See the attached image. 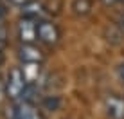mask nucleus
<instances>
[{
	"label": "nucleus",
	"mask_w": 124,
	"mask_h": 119,
	"mask_svg": "<svg viewBox=\"0 0 124 119\" xmlns=\"http://www.w3.org/2000/svg\"><path fill=\"white\" fill-rule=\"evenodd\" d=\"M31 81L27 79L23 69L20 67H13L7 74V81H6V94L7 97L15 103V101H20L25 97V92H27Z\"/></svg>",
	"instance_id": "1"
},
{
	"label": "nucleus",
	"mask_w": 124,
	"mask_h": 119,
	"mask_svg": "<svg viewBox=\"0 0 124 119\" xmlns=\"http://www.w3.org/2000/svg\"><path fill=\"white\" fill-rule=\"evenodd\" d=\"M20 13H22V16H25V18H32L36 22L45 20V16H47L45 6L41 2H38V0H29L23 6H20Z\"/></svg>",
	"instance_id": "7"
},
{
	"label": "nucleus",
	"mask_w": 124,
	"mask_h": 119,
	"mask_svg": "<svg viewBox=\"0 0 124 119\" xmlns=\"http://www.w3.org/2000/svg\"><path fill=\"white\" fill-rule=\"evenodd\" d=\"M59 105V99L58 97H52V96H47V97H43V107L45 108H49V110H54Z\"/></svg>",
	"instance_id": "9"
},
{
	"label": "nucleus",
	"mask_w": 124,
	"mask_h": 119,
	"mask_svg": "<svg viewBox=\"0 0 124 119\" xmlns=\"http://www.w3.org/2000/svg\"><path fill=\"white\" fill-rule=\"evenodd\" d=\"M2 61H4V54H2V51H0V65H2Z\"/></svg>",
	"instance_id": "15"
},
{
	"label": "nucleus",
	"mask_w": 124,
	"mask_h": 119,
	"mask_svg": "<svg viewBox=\"0 0 124 119\" xmlns=\"http://www.w3.org/2000/svg\"><path fill=\"white\" fill-rule=\"evenodd\" d=\"M11 4H15V6H23L25 2H29V0H9Z\"/></svg>",
	"instance_id": "11"
},
{
	"label": "nucleus",
	"mask_w": 124,
	"mask_h": 119,
	"mask_svg": "<svg viewBox=\"0 0 124 119\" xmlns=\"http://www.w3.org/2000/svg\"><path fill=\"white\" fill-rule=\"evenodd\" d=\"M18 38L22 43H34L38 40V22L32 18H22L18 20Z\"/></svg>",
	"instance_id": "4"
},
{
	"label": "nucleus",
	"mask_w": 124,
	"mask_h": 119,
	"mask_svg": "<svg viewBox=\"0 0 124 119\" xmlns=\"http://www.w3.org/2000/svg\"><path fill=\"white\" fill-rule=\"evenodd\" d=\"M72 9L76 15H86L92 9V2L90 0H74L72 2Z\"/></svg>",
	"instance_id": "8"
},
{
	"label": "nucleus",
	"mask_w": 124,
	"mask_h": 119,
	"mask_svg": "<svg viewBox=\"0 0 124 119\" xmlns=\"http://www.w3.org/2000/svg\"><path fill=\"white\" fill-rule=\"evenodd\" d=\"M18 58L23 65H27V63H41L45 54H43V51L34 43H22L18 47Z\"/></svg>",
	"instance_id": "5"
},
{
	"label": "nucleus",
	"mask_w": 124,
	"mask_h": 119,
	"mask_svg": "<svg viewBox=\"0 0 124 119\" xmlns=\"http://www.w3.org/2000/svg\"><path fill=\"white\" fill-rule=\"evenodd\" d=\"M11 110H13V119H43L38 105H34V101L29 99L15 101Z\"/></svg>",
	"instance_id": "2"
},
{
	"label": "nucleus",
	"mask_w": 124,
	"mask_h": 119,
	"mask_svg": "<svg viewBox=\"0 0 124 119\" xmlns=\"http://www.w3.org/2000/svg\"><path fill=\"white\" fill-rule=\"evenodd\" d=\"M104 110L110 119H124V97L110 94L104 97Z\"/></svg>",
	"instance_id": "6"
},
{
	"label": "nucleus",
	"mask_w": 124,
	"mask_h": 119,
	"mask_svg": "<svg viewBox=\"0 0 124 119\" xmlns=\"http://www.w3.org/2000/svg\"><path fill=\"white\" fill-rule=\"evenodd\" d=\"M106 6H112V4H119V2H124V0H102Z\"/></svg>",
	"instance_id": "12"
},
{
	"label": "nucleus",
	"mask_w": 124,
	"mask_h": 119,
	"mask_svg": "<svg viewBox=\"0 0 124 119\" xmlns=\"http://www.w3.org/2000/svg\"><path fill=\"white\" fill-rule=\"evenodd\" d=\"M119 25H121V27L124 29V13H122L121 16H119Z\"/></svg>",
	"instance_id": "14"
},
{
	"label": "nucleus",
	"mask_w": 124,
	"mask_h": 119,
	"mask_svg": "<svg viewBox=\"0 0 124 119\" xmlns=\"http://www.w3.org/2000/svg\"><path fill=\"white\" fill-rule=\"evenodd\" d=\"M117 72H119V78L124 81V63H121V65L117 67Z\"/></svg>",
	"instance_id": "10"
},
{
	"label": "nucleus",
	"mask_w": 124,
	"mask_h": 119,
	"mask_svg": "<svg viewBox=\"0 0 124 119\" xmlns=\"http://www.w3.org/2000/svg\"><path fill=\"white\" fill-rule=\"evenodd\" d=\"M4 16H6V9H4V6H0V22H2Z\"/></svg>",
	"instance_id": "13"
},
{
	"label": "nucleus",
	"mask_w": 124,
	"mask_h": 119,
	"mask_svg": "<svg viewBox=\"0 0 124 119\" xmlns=\"http://www.w3.org/2000/svg\"><path fill=\"white\" fill-rule=\"evenodd\" d=\"M59 36H61L59 27L54 22H50V20H40L38 22V40L41 43L52 47L59 42Z\"/></svg>",
	"instance_id": "3"
}]
</instances>
